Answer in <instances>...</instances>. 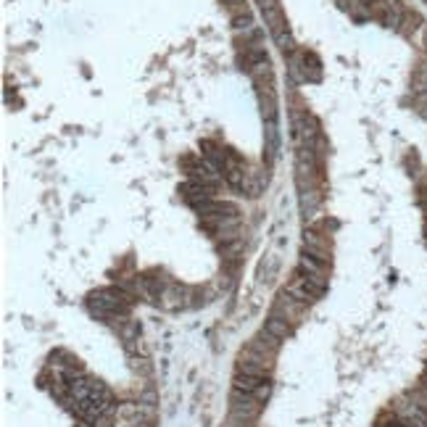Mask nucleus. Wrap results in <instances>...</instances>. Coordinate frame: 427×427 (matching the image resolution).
<instances>
[{
	"label": "nucleus",
	"mask_w": 427,
	"mask_h": 427,
	"mask_svg": "<svg viewBox=\"0 0 427 427\" xmlns=\"http://www.w3.org/2000/svg\"><path fill=\"white\" fill-rule=\"evenodd\" d=\"M264 380H259V377H245V374H238L235 372V380H232V388L235 391H243V393H256V388L262 385Z\"/></svg>",
	"instance_id": "nucleus-9"
},
{
	"label": "nucleus",
	"mask_w": 427,
	"mask_h": 427,
	"mask_svg": "<svg viewBox=\"0 0 427 427\" xmlns=\"http://www.w3.org/2000/svg\"><path fill=\"white\" fill-rule=\"evenodd\" d=\"M179 193L185 198L190 206H203L208 201H214V187L211 185H203V182H198V179H190L187 185L179 187Z\"/></svg>",
	"instance_id": "nucleus-3"
},
{
	"label": "nucleus",
	"mask_w": 427,
	"mask_h": 427,
	"mask_svg": "<svg viewBox=\"0 0 427 427\" xmlns=\"http://www.w3.org/2000/svg\"><path fill=\"white\" fill-rule=\"evenodd\" d=\"M264 330H266V332H272L274 338H280V340H285V338H290V335H293V325H290L285 317H280V314H274V311L269 314V319H266Z\"/></svg>",
	"instance_id": "nucleus-6"
},
{
	"label": "nucleus",
	"mask_w": 427,
	"mask_h": 427,
	"mask_svg": "<svg viewBox=\"0 0 427 427\" xmlns=\"http://www.w3.org/2000/svg\"><path fill=\"white\" fill-rule=\"evenodd\" d=\"M425 50H427V34H425Z\"/></svg>",
	"instance_id": "nucleus-12"
},
{
	"label": "nucleus",
	"mask_w": 427,
	"mask_h": 427,
	"mask_svg": "<svg viewBox=\"0 0 427 427\" xmlns=\"http://www.w3.org/2000/svg\"><path fill=\"white\" fill-rule=\"evenodd\" d=\"M264 404L259 398H253L251 393H243V391H235L232 388V395H230V412H232V419L240 422V425H248L253 422L256 416L262 414Z\"/></svg>",
	"instance_id": "nucleus-1"
},
{
	"label": "nucleus",
	"mask_w": 427,
	"mask_h": 427,
	"mask_svg": "<svg viewBox=\"0 0 427 427\" xmlns=\"http://www.w3.org/2000/svg\"><path fill=\"white\" fill-rule=\"evenodd\" d=\"M235 372L245 374V377H259V380H269V370L262 367L259 362H248V359H238L235 362Z\"/></svg>",
	"instance_id": "nucleus-8"
},
{
	"label": "nucleus",
	"mask_w": 427,
	"mask_h": 427,
	"mask_svg": "<svg viewBox=\"0 0 427 427\" xmlns=\"http://www.w3.org/2000/svg\"><path fill=\"white\" fill-rule=\"evenodd\" d=\"M304 243H306V248H304V251L330 264V240L325 238V235H322V232L306 230V232H304Z\"/></svg>",
	"instance_id": "nucleus-4"
},
{
	"label": "nucleus",
	"mask_w": 427,
	"mask_h": 427,
	"mask_svg": "<svg viewBox=\"0 0 427 427\" xmlns=\"http://www.w3.org/2000/svg\"><path fill=\"white\" fill-rule=\"evenodd\" d=\"M298 272H306V274H322V277H330V269H327V262H322L317 256L311 253H301V262H298Z\"/></svg>",
	"instance_id": "nucleus-7"
},
{
	"label": "nucleus",
	"mask_w": 427,
	"mask_h": 427,
	"mask_svg": "<svg viewBox=\"0 0 427 427\" xmlns=\"http://www.w3.org/2000/svg\"><path fill=\"white\" fill-rule=\"evenodd\" d=\"M269 393H272V388H269V380H264L262 385H259V388H256V393H253V398H259V401H266V398H269Z\"/></svg>",
	"instance_id": "nucleus-11"
},
{
	"label": "nucleus",
	"mask_w": 427,
	"mask_h": 427,
	"mask_svg": "<svg viewBox=\"0 0 427 427\" xmlns=\"http://www.w3.org/2000/svg\"><path fill=\"white\" fill-rule=\"evenodd\" d=\"M306 309H309V304L298 301V298H293L287 290H283L280 296L274 298L272 311L274 314H280V317H285L290 325H298V322H304V317H306Z\"/></svg>",
	"instance_id": "nucleus-2"
},
{
	"label": "nucleus",
	"mask_w": 427,
	"mask_h": 427,
	"mask_svg": "<svg viewBox=\"0 0 427 427\" xmlns=\"http://www.w3.org/2000/svg\"><path fill=\"white\" fill-rule=\"evenodd\" d=\"M285 290H287L293 298H298V301H304V304H314V301L319 298L317 290H314V287L301 277V272H296V277L285 285Z\"/></svg>",
	"instance_id": "nucleus-5"
},
{
	"label": "nucleus",
	"mask_w": 427,
	"mask_h": 427,
	"mask_svg": "<svg viewBox=\"0 0 427 427\" xmlns=\"http://www.w3.org/2000/svg\"><path fill=\"white\" fill-rule=\"evenodd\" d=\"M224 6L230 8L232 16H240V13H248V8H245V0H224Z\"/></svg>",
	"instance_id": "nucleus-10"
}]
</instances>
